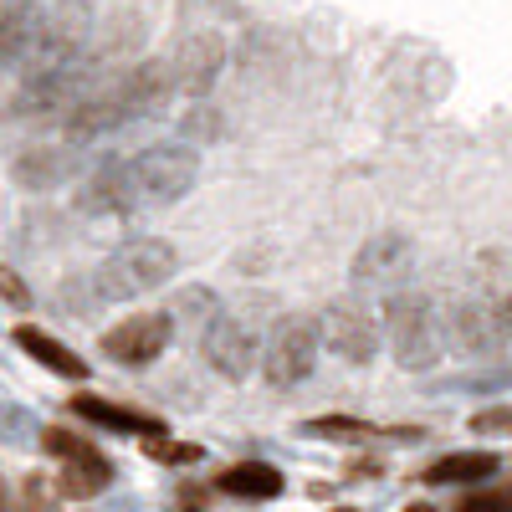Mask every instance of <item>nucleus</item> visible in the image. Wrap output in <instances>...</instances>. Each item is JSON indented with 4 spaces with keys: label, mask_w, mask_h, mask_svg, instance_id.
Wrapping results in <instances>:
<instances>
[{
    "label": "nucleus",
    "mask_w": 512,
    "mask_h": 512,
    "mask_svg": "<svg viewBox=\"0 0 512 512\" xmlns=\"http://www.w3.org/2000/svg\"><path fill=\"white\" fill-rule=\"evenodd\" d=\"M492 425H512V410H492V415H477L472 431H492Z\"/></svg>",
    "instance_id": "393cba45"
},
{
    "label": "nucleus",
    "mask_w": 512,
    "mask_h": 512,
    "mask_svg": "<svg viewBox=\"0 0 512 512\" xmlns=\"http://www.w3.org/2000/svg\"><path fill=\"white\" fill-rule=\"evenodd\" d=\"M318 349H323L318 323L303 318V313H287L267 333V344H262V354H256V364H262L272 390H297V384L318 369Z\"/></svg>",
    "instance_id": "39448f33"
},
{
    "label": "nucleus",
    "mask_w": 512,
    "mask_h": 512,
    "mask_svg": "<svg viewBox=\"0 0 512 512\" xmlns=\"http://www.w3.org/2000/svg\"><path fill=\"white\" fill-rule=\"evenodd\" d=\"M497 472H502L497 451H451V456L425 466L420 477H425V487H466V482H487Z\"/></svg>",
    "instance_id": "dca6fc26"
},
{
    "label": "nucleus",
    "mask_w": 512,
    "mask_h": 512,
    "mask_svg": "<svg viewBox=\"0 0 512 512\" xmlns=\"http://www.w3.org/2000/svg\"><path fill=\"white\" fill-rule=\"evenodd\" d=\"M149 451H154L159 461H175V466H180V461H195V456H200L195 446H169V441H159V436H154V446H149Z\"/></svg>",
    "instance_id": "5701e85b"
},
{
    "label": "nucleus",
    "mask_w": 512,
    "mask_h": 512,
    "mask_svg": "<svg viewBox=\"0 0 512 512\" xmlns=\"http://www.w3.org/2000/svg\"><path fill=\"white\" fill-rule=\"evenodd\" d=\"M216 313H221V297L210 292V287H185V292L175 297V318H185V323H200V328H205Z\"/></svg>",
    "instance_id": "6ab92c4d"
},
{
    "label": "nucleus",
    "mask_w": 512,
    "mask_h": 512,
    "mask_svg": "<svg viewBox=\"0 0 512 512\" xmlns=\"http://www.w3.org/2000/svg\"><path fill=\"white\" fill-rule=\"evenodd\" d=\"M169 67V93L180 98H205L210 88H216V77L226 67V41L216 31H200V36H185L175 57L164 62Z\"/></svg>",
    "instance_id": "f8f14e48"
},
{
    "label": "nucleus",
    "mask_w": 512,
    "mask_h": 512,
    "mask_svg": "<svg viewBox=\"0 0 512 512\" xmlns=\"http://www.w3.org/2000/svg\"><path fill=\"white\" fill-rule=\"evenodd\" d=\"M318 338L349 364H369L379 354V318L359 303V297H333L318 318Z\"/></svg>",
    "instance_id": "1a4fd4ad"
},
{
    "label": "nucleus",
    "mask_w": 512,
    "mask_h": 512,
    "mask_svg": "<svg viewBox=\"0 0 512 512\" xmlns=\"http://www.w3.org/2000/svg\"><path fill=\"white\" fill-rule=\"evenodd\" d=\"M441 328L461 354H477V359H492V354L512 349V333H507L492 297H456V303L446 308V318H441Z\"/></svg>",
    "instance_id": "0eeeda50"
},
{
    "label": "nucleus",
    "mask_w": 512,
    "mask_h": 512,
    "mask_svg": "<svg viewBox=\"0 0 512 512\" xmlns=\"http://www.w3.org/2000/svg\"><path fill=\"white\" fill-rule=\"evenodd\" d=\"M169 338H175V318L169 313H128L118 328L103 333V354L113 364L144 369V364H154L169 349Z\"/></svg>",
    "instance_id": "9b49d317"
},
{
    "label": "nucleus",
    "mask_w": 512,
    "mask_h": 512,
    "mask_svg": "<svg viewBox=\"0 0 512 512\" xmlns=\"http://www.w3.org/2000/svg\"><path fill=\"white\" fill-rule=\"evenodd\" d=\"M0 297H6L11 308H31V292H26V282L11 267H0Z\"/></svg>",
    "instance_id": "4be33fe9"
},
{
    "label": "nucleus",
    "mask_w": 512,
    "mask_h": 512,
    "mask_svg": "<svg viewBox=\"0 0 512 512\" xmlns=\"http://www.w3.org/2000/svg\"><path fill=\"white\" fill-rule=\"evenodd\" d=\"M164 98H175L169 93V67L164 62H134L123 72L98 77L93 88L62 113V128H67V139L93 144V139H108V134H118V128L159 113Z\"/></svg>",
    "instance_id": "7ed1b4c3"
},
{
    "label": "nucleus",
    "mask_w": 512,
    "mask_h": 512,
    "mask_svg": "<svg viewBox=\"0 0 512 512\" xmlns=\"http://www.w3.org/2000/svg\"><path fill=\"white\" fill-rule=\"evenodd\" d=\"M200 354H205V364L216 369L221 379L241 384V379L256 369L262 338L251 333V323H241V318H231V313H216V318L200 328Z\"/></svg>",
    "instance_id": "9d476101"
},
{
    "label": "nucleus",
    "mask_w": 512,
    "mask_h": 512,
    "mask_svg": "<svg viewBox=\"0 0 512 512\" xmlns=\"http://www.w3.org/2000/svg\"><path fill=\"white\" fill-rule=\"evenodd\" d=\"M180 267V251L169 246L164 236H139V241H123L118 251H108L103 262L88 277H72L57 287V308L67 318H93L113 303H134V297L164 287Z\"/></svg>",
    "instance_id": "f03ea898"
},
{
    "label": "nucleus",
    "mask_w": 512,
    "mask_h": 512,
    "mask_svg": "<svg viewBox=\"0 0 512 512\" xmlns=\"http://www.w3.org/2000/svg\"><path fill=\"white\" fill-rule=\"evenodd\" d=\"M41 0H0V72L26 67L36 31H41Z\"/></svg>",
    "instance_id": "4468645a"
},
{
    "label": "nucleus",
    "mask_w": 512,
    "mask_h": 512,
    "mask_svg": "<svg viewBox=\"0 0 512 512\" xmlns=\"http://www.w3.org/2000/svg\"><path fill=\"white\" fill-rule=\"evenodd\" d=\"M88 41H93V6L88 0H57V6L41 11V31L26 57V72H57L88 52Z\"/></svg>",
    "instance_id": "423d86ee"
},
{
    "label": "nucleus",
    "mask_w": 512,
    "mask_h": 512,
    "mask_svg": "<svg viewBox=\"0 0 512 512\" xmlns=\"http://www.w3.org/2000/svg\"><path fill=\"white\" fill-rule=\"evenodd\" d=\"M200 159L185 144H154L134 159H108L103 169H93L82 185L77 205L88 216H139V210H159L175 205L195 190Z\"/></svg>",
    "instance_id": "f257e3e1"
},
{
    "label": "nucleus",
    "mask_w": 512,
    "mask_h": 512,
    "mask_svg": "<svg viewBox=\"0 0 512 512\" xmlns=\"http://www.w3.org/2000/svg\"><path fill=\"white\" fill-rule=\"evenodd\" d=\"M72 415H82L88 425H98V431H118V436H164V420L134 410V405H113V400H98V395H72Z\"/></svg>",
    "instance_id": "2eb2a0df"
},
{
    "label": "nucleus",
    "mask_w": 512,
    "mask_h": 512,
    "mask_svg": "<svg viewBox=\"0 0 512 512\" xmlns=\"http://www.w3.org/2000/svg\"><path fill=\"white\" fill-rule=\"evenodd\" d=\"M308 436H328V441H359V436H374L369 420H349V415H318L303 425Z\"/></svg>",
    "instance_id": "aec40b11"
},
{
    "label": "nucleus",
    "mask_w": 512,
    "mask_h": 512,
    "mask_svg": "<svg viewBox=\"0 0 512 512\" xmlns=\"http://www.w3.org/2000/svg\"><path fill=\"white\" fill-rule=\"evenodd\" d=\"M384 338H390L400 369H436L446 359L441 308L425 292H395L384 303Z\"/></svg>",
    "instance_id": "20e7f679"
},
{
    "label": "nucleus",
    "mask_w": 512,
    "mask_h": 512,
    "mask_svg": "<svg viewBox=\"0 0 512 512\" xmlns=\"http://www.w3.org/2000/svg\"><path fill=\"white\" fill-rule=\"evenodd\" d=\"M461 507H512V492H472L461 497Z\"/></svg>",
    "instance_id": "b1692460"
},
{
    "label": "nucleus",
    "mask_w": 512,
    "mask_h": 512,
    "mask_svg": "<svg viewBox=\"0 0 512 512\" xmlns=\"http://www.w3.org/2000/svg\"><path fill=\"white\" fill-rule=\"evenodd\" d=\"M216 487L241 502H272V497H282V472L272 461H236L216 477Z\"/></svg>",
    "instance_id": "f3484780"
},
{
    "label": "nucleus",
    "mask_w": 512,
    "mask_h": 512,
    "mask_svg": "<svg viewBox=\"0 0 512 512\" xmlns=\"http://www.w3.org/2000/svg\"><path fill=\"white\" fill-rule=\"evenodd\" d=\"M67 164H72V154H26L21 159V180L26 185H52Z\"/></svg>",
    "instance_id": "412c9836"
},
{
    "label": "nucleus",
    "mask_w": 512,
    "mask_h": 512,
    "mask_svg": "<svg viewBox=\"0 0 512 512\" xmlns=\"http://www.w3.org/2000/svg\"><path fill=\"white\" fill-rule=\"evenodd\" d=\"M16 344H21L41 369H52V374H62V379H88V364H82V354H72L62 338H52V333L21 323V328H16Z\"/></svg>",
    "instance_id": "a211bd4d"
},
{
    "label": "nucleus",
    "mask_w": 512,
    "mask_h": 512,
    "mask_svg": "<svg viewBox=\"0 0 512 512\" xmlns=\"http://www.w3.org/2000/svg\"><path fill=\"white\" fill-rule=\"evenodd\" d=\"M41 446L62 461V492L67 497H98L113 482V461L88 436L62 431V425H47V431H41Z\"/></svg>",
    "instance_id": "6e6552de"
},
{
    "label": "nucleus",
    "mask_w": 512,
    "mask_h": 512,
    "mask_svg": "<svg viewBox=\"0 0 512 512\" xmlns=\"http://www.w3.org/2000/svg\"><path fill=\"white\" fill-rule=\"evenodd\" d=\"M492 303H497V313H502V323H507V333H512V287H507V292H497Z\"/></svg>",
    "instance_id": "a878e982"
},
{
    "label": "nucleus",
    "mask_w": 512,
    "mask_h": 512,
    "mask_svg": "<svg viewBox=\"0 0 512 512\" xmlns=\"http://www.w3.org/2000/svg\"><path fill=\"white\" fill-rule=\"evenodd\" d=\"M415 262V241L405 231H374L359 251H354V282L359 287H384V282H395L405 277Z\"/></svg>",
    "instance_id": "ddd939ff"
}]
</instances>
